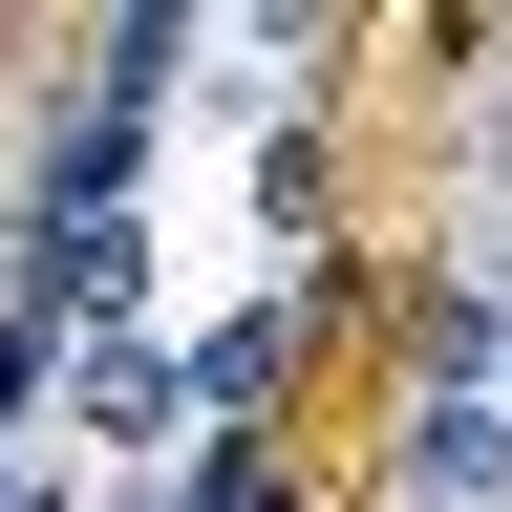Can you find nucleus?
Here are the masks:
<instances>
[{"label":"nucleus","mask_w":512,"mask_h":512,"mask_svg":"<svg viewBox=\"0 0 512 512\" xmlns=\"http://www.w3.org/2000/svg\"><path fill=\"white\" fill-rule=\"evenodd\" d=\"M43 406H64V448L150 470V448H192V363L171 342H43Z\"/></svg>","instance_id":"1"},{"label":"nucleus","mask_w":512,"mask_h":512,"mask_svg":"<svg viewBox=\"0 0 512 512\" xmlns=\"http://www.w3.org/2000/svg\"><path fill=\"white\" fill-rule=\"evenodd\" d=\"M406 491H427V512H512V406H491V363H427V384H406Z\"/></svg>","instance_id":"2"},{"label":"nucleus","mask_w":512,"mask_h":512,"mask_svg":"<svg viewBox=\"0 0 512 512\" xmlns=\"http://www.w3.org/2000/svg\"><path fill=\"white\" fill-rule=\"evenodd\" d=\"M171 363H192V427H256V384L299 363V299H235L214 342H171Z\"/></svg>","instance_id":"3"},{"label":"nucleus","mask_w":512,"mask_h":512,"mask_svg":"<svg viewBox=\"0 0 512 512\" xmlns=\"http://www.w3.org/2000/svg\"><path fill=\"white\" fill-rule=\"evenodd\" d=\"M0 512H64V470H43V448H0Z\"/></svg>","instance_id":"4"},{"label":"nucleus","mask_w":512,"mask_h":512,"mask_svg":"<svg viewBox=\"0 0 512 512\" xmlns=\"http://www.w3.org/2000/svg\"><path fill=\"white\" fill-rule=\"evenodd\" d=\"M470 150H491V214H512V86H491V107H470Z\"/></svg>","instance_id":"5"},{"label":"nucleus","mask_w":512,"mask_h":512,"mask_svg":"<svg viewBox=\"0 0 512 512\" xmlns=\"http://www.w3.org/2000/svg\"><path fill=\"white\" fill-rule=\"evenodd\" d=\"M491 406H512V363H491Z\"/></svg>","instance_id":"6"}]
</instances>
